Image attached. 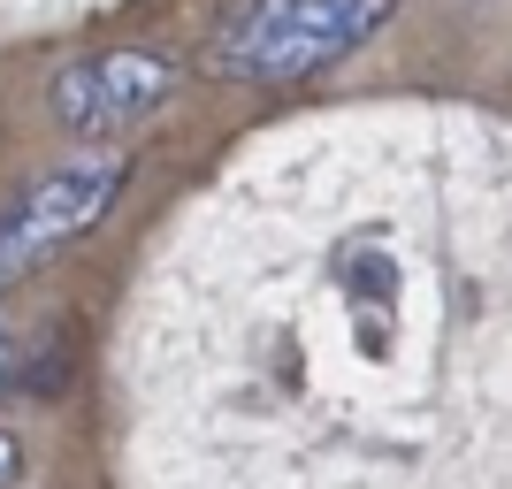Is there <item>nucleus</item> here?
Returning <instances> with one entry per match:
<instances>
[{
	"instance_id": "f257e3e1",
	"label": "nucleus",
	"mask_w": 512,
	"mask_h": 489,
	"mask_svg": "<svg viewBox=\"0 0 512 489\" xmlns=\"http://www.w3.org/2000/svg\"><path fill=\"white\" fill-rule=\"evenodd\" d=\"M398 16V0H253L207 46V69L230 85H299L314 69L344 62Z\"/></svg>"
},
{
	"instance_id": "39448f33",
	"label": "nucleus",
	"mask_w": 512,
	"mask_h": 489,
	"mask_svg": "<svg viewBox=\"0 0 512 489\" xmlns=\"http://www.w3.org/2000/svg\"><path fill=\"white\" fill-rule=\"evenodd\" d=\"M8 367H16V352H8V329H0V390H8Z\"/></svg>"
},
{
	"instance_id": "f03ea898",
	"label": "nucleus",
	"mask_w": 512,
	"mask_h": 489,
	"mask_svg": "<svg viewBox=\"0 0 512 489\" xmlns=\"http://www.w3.org/2000/svg\"><path fill=\"white\" fill-rule=\"evenodd\" d=\"M123 176H130V161L100 138V146L54 161L39 184H23V192L8 199V214H0V291L16 276H31L46 253H62L69 237H85L92 222L115 207Z\"/></svg>"
},
{
	"instance_id": "20e7f679",
	"label": "nucleus",
	"mask_w": 512,
	"mask_h": 489,
	"mask_svg": "<svg viewBox=\"0 0 512 489\" xmlns=\"http://www.w3.org/2000/svg\"><path fill=\"white\" fill-rule=\"evenodd\" d=\"M8 474H16V444L0 436V489H8Z\"/></svg>"
},
{
	"instance_id": "7ed1b4c3",
	"label": "nucleus",
	"mask_w": 512,
	"mask_h": 489,
	"mask_svg": "<svg viewBox=\"0 0 512 489\" xmlns=\"http://www.w3.org/2000/svg\"><path fill=\"white\" fill-rule=\"evenodd\" d=\"M169 92H176V62H161L146 46H107V54H85V62L54 69L46 107H54L62 130H77L85 146H100V138H123L146 115H161Z\"/></svg>"
}]
</instances>
